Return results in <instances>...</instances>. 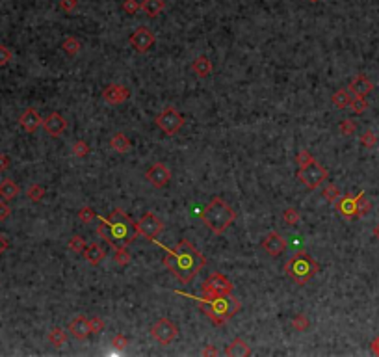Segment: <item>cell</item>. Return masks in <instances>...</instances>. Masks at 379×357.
<instances>
[{
	"label": "cell",
	"mask_w": 379,
	"mask_h": 357,
	"mask_svg": "<svg viewBox=\"0 0 379 357\" xmlns=\"http://www.w3.org/2000/svg\"><path fill=\"white\" fill-rule=\"evenodd\" d=\"M164 266L180 283H190L206 266V259L205 255H201L199 249L192 246L188 240H180L175 248L166 249Z\"/></svg>",
	"instance_id": "cell-1"
},
{
	"label": "cell",
	"mask_w": 379,
	"mask_h": 357,
	"mask_svg": "<svg viewBox=\"0 0 379 357\" xmlns=\"http://www.w3.org/2000/svg\"><path fill=\"white\" fill-rule=\"evenodd\" d=\"M138 234L136 222H132L119 206L110 212L108 218H101V223L97 225V236L106 240L114 249L130 246Z\"/></svg>",
	"instance_id": "cell-2"
},
{
	"label": "cell",
	"mask_w": 379,
	"mask_h": 357,
	"mask_svg": "<svg viewBox=\"0 0 379 357\" xmlns=\"http://www.w3.org/2000/svg\"><path fill=\"white\" fill-rule=\"evenodd\" d=\"M201 222L205 223L206 227L210 229L214 234H223L227 231L233 222L236 220V212L233 211V206L229 205L227 201L222 199L219 195L212 197V201L201 211L199 214Z\"/></svg>",
	"instance_id": "cell-3"
},
{
	"label": "cell",
	"mask_w": 379,
	"mask_h": 357,
	"mask_svg": "<svg viewBox=\"0 0 379 357\" xmlns=\"http://www.w3.org/2000/svg\"><path fill=\"white\" fill-rule=\"evenodd\" d=\"M199 309L212 320V324L223 325V324H227L234 314L240 313L242 303H240L233 294H227V296L214 298L210 302H208V300H199Z\"/></svg>",
	"instance_id": "cell-4"
},
{
	"label": "cell",
	"mask_w": 379,
	"mask_h": 357,
	"mask_svg": "<svg viewBox=\"0 0 379 357\" xmlns=\"http://www.w3.org/2000/svg\"><path fill=\"white\" fill-rule=\"evenodd\" d=\"M320 272V264L314 260L312 255L307 251H296L285 264V274L292 279L296 285H305Z\"/></svg>",
	"instance_id": "cell-5"
},
{
	"label": "cell",
	"mask_w": 379,
	"mask_h": 357,
	"mask_svg": "<svg viewBox=\"0 0 379 357\" xmlns=\"http://www.w3.org/2000/svg\"><path fill=\"white\" fill-rule=\"evenodd\" d=\"M233 290H234V285L231 283V279H229L227 276L219 274V272H214V274L203 283V287H201V292H203L201 300H208V302H210V300H214V298H217V296L233 294Z\"/></svg>",
	"instance_id": "cell-6"
},
{
	"label": "cell",
	"mask_w": 379,
	"mask_h": 357,
	"mask_svg": "<svg viewBox=\"0 0 379 357\" xmlns=\"http://www.w3.org/2000/svg\"><path fill=\"white\" fill-rule=\"evenodd\" d=\"M154 123H156V127L162 130L164 134L175 136L186 125V119L177 108L168 106V108H164L162 112L154 117Z\"/></svg>",
	"instance_id": "cell-7"
},
{
	"label": "cell",
	"mask_w": 379,
	"mask_h": 357,
	"mask_svg": "<svg viewBox=\"0 0 379 357\" xmlns=\"http://www.w3.org/2000/svg\"><path fill=\"white\" fill-rule=\"evenodd\" d=\"M327 177H329V171L320 162H316V160H312V162L303 166V168H299L298 171V178L301 181V184H303L305 188L309 190L320 188L327 181Z\"/></svg>",
	"instance_id": "cell-8"
},
{
	"label": "cell",
	"mask_w": 379,
	"mask_h": 357,
	"mask_svg": "<svg viewBox=\"0 0 379 357\" xmlns=\"http://www.w3.org/2000/svg\"><path fill=\"white\" fill-rule=\"evenodd\" d=\"M179 335V328L169 318H160L151 325V337L160 344H171Z\"/></svg>",
	"instance_id": "cell-9"
},
{
	"label": "cell",
	"mask_w": 379,
	"mask_h": 357,
	"mask_svg": "<svg viewBox=\"0 0 379 357\" xmlns=\"http://www.w3.org/2000/svg\"><path fill=\"white\" fill-rule=\"evenodd\" d=\"M154 41H156L154 34H152L151 28H147V26H138L134 32H132V36L129 38L130 47H132L136 52H140V54H145L147 50H151Z\"/></svg>",
	"instance_id": "cell-10"
},
{
	"label": "cell",
	"mask_w": 379,
	"mask_h": 357,
	"mask_svg": "<svg viewBox=\"0 0 379 357\" xmlns=\"http://www.w3.org/2000/svg\"><path fill=\"white\" fill-rule=\"evenodd\" d=\"M136 225H138V233H140L141 236L151 238V240L152 238H156L158 234L164 231V222L154 214V212H145V214L136 222Z\"/></svg>",
	"instance_id": "cell-11"
},
{
	"label": "cell",
	"mask_w": 379,
	"mask_h": 357,
	"mask_svg": "<svg viewBox=\"0 0 379 357\" xmlns=\"http://www.w3.org/2000/svg\"><path fill=\"white\" fill-rule=\"evenodd\" d=\"M145 178L154 188H166L169 184V181H171V171H169V168L166 164L156 162L145 171Z\"/></svg>",
	"instance_id": "cell-12"
},
{
	"label": "cell",
	"mask_w": 379,
	"mask_h": 357,
	"mask_svg": "<svg viewBox=\"0 0 379 357\" xmlns=\"http://www.w3.org/2000/svg\"><path fill=\"white\" fill-rule=\"evenodd\" d=\"M335 209H336V212L344 218V220H355V218H359L357 195H353V194L342 195L340 199L335 203Z\"/></svg>",
	"instance_id": "cell-13"
},
{
	"label": "cell",
	"mask_w": 379,
	"mask_h": 357,
	"mask_svg": "<svg viewBox=\"0 0 379 357\" xmlns=\"http://www.w3.org/2000/svg\"><path fill=\"white\" fill-rule=\"evenodd\" d=\"M287 248H288V244H287V240H285V236L275 233V231L268 233L264 236V240H262V249H264L270 257H279V255H282L287 251Z\"/></svg>",
	"instance_id": "cell-14"
},
{
	"label": "cell",
	"mask_w": 379,
	"mask_h": 357,
	"mask_svg": "<svg viewBox=\"0 0 379 357\" xmlns=\"http://www.w3.org/2000/svg\"><path fill=\"white\" fill-rule=\"evenodd\" d=\"M348 92L352 93V97H368L374 92V82L370 80L366 75H355L352 82L348 84Z\"/></svg>",
	"instance_id": "cell-15"
},
{
	"label": "cell",
	"mask_w": 379,
	"mask_h": 357,
	"mask_svg": "<svg viewBox=\"0 0 379 357\" xmlns=\"http://www.w3.org/2000/svg\"><path fill=\"white\" fill-rule=\"evenodd\" d=\"M103 99L108 104H123L130 99V90L123 84H108L103 90Z\"/></svg>",
	"instance_id": "cell-16"
},
{
	"label": "cell",
	"mask_w": 379,
	"mask_h": 357,
	"mask_svg": "<svg viewBox=\"0 0 379 357\" xmlns=\"http://www.w3.org/2000/svg\"><path fill=\"white\" fill-rule=\"evenodd\" d=\"M43 129L49 136L58 138V136H61L67 130V119L60 112H52V114H49L43 119Z\"/></svg>",
	"instance_id": "cell-17"
},
{
	"label": "cell",
	"mask_w": 379,
	"mask_h": 357,
	"mask_svg": "<svg viewBox=\"0 0 379 357\" xmlns=\"http://www.w3.org/2000/svg\"><path fill=\"white\" fill-rule=\"evenodd\" d=\"M69 333L75 339H78V341H86L87 337L93 335L91 333V324H89V320L84 316V314H78V316H75V318L69 322Z\"/></svg>",
	"instance_id": "cell-18"
},
{
	"label": "cell",
	"mask_w": 379,
	"mask_h": 357,
	"mask_svg": "<svg viewBox=\"0 0 379 357\" xmlns=\"http://www.w3.org/2000/svg\"><path fill=\"white\" fill-rule=\"evenodd\" d=\"M19 125H21L26 132L34 134V132H36V130L43 125V117L38 114V110H36V108H26L21 114V117H19Z\"/></svg>",
	"instance_id": "cell-19"
},
{
	"label": "cell",
	"mask_w": 379,
	"mask_h": 357,
	"mask_svg": "<svg viewBox=\"0 0 379 357\" xmlns=\"http://www.w3.org/2000/svg\"><path fill=\"white\" fill-rule=\"evenodd\" d=\"M82 255H84V259H86L91 266H99L104 260V257H106V251L103 249V246H101V244L93 242V244H89L86 249H84V253H82Z\"/></svg>",
	"instance_id": "cell-20"
},
{
	"label": "cell",
	"mask_w": 379,
	"mask_h": 357,
	"mask_svg": "<svg viewBox=\"0 0 379 357\" xmlns=\"http://www.w3.org/2000/svg\"><path fill=\"white\" fill-rule=\"evenodd\" d=\"M192 71H194L199 78H206V76L212 75L214 65H212L210 58H206V56H197V58L194 60V64H192Z\"/></svg>",
	"instance_id": "cell-21"
},
{
	"label": "cell",
	"mask_w": 379,
	"mask_h": 357,
	"mask_svg": "<svg viewBox=\"0 0 379 357\" xmlns=\"http://www.w3.org/2000/svg\"><path fill=\"white\" fill-rule=\"evenodd\" d=\"M225 355L229 357H247L251 355V348L244 339H234L225 350Z\"/></svg>",
	"instance_id": "cell-22"
},
{
	"label": "cell",
	"mask_w": 379,
	"mask_h": 357,
	"mask_svg": "<svg viewBox=\"0 0 379 357\" xmlns=\"http://www.w3.org/2000/svg\"><path fill=\"white\" fill-rule=\"evenodd\" d=\"M19 192H21V188L17 186L15 181H11V178H4V181H0V197H2V199H6L8 203L15 199L17 195H19Z\"/></svg>",
	"instance_id": "cell-23"
},
{
	"label": "cell",
	"mask_w": 379,
	"mask_h": 357,
	"mask_svg": "<svg viewBox=\"0 0 379 357\" xmlns=\"http://www.w3.org/2000/svg\"><path fill=\"white\" fill-rule=\"evenodd\" d=\"M331 103L333 106L338 110H346L350 108V103H352V93L348 92V87H340L336 90L333 95H331Z\"/></svg>",
	"instance_id": "cell-24"
},
{
	"label": "cell",
	"mask_w": 379,
	"mask_h": 357,
	"mask_svg": "<svg viewBox=\"0 0 379 357\" xmlns=\"http://www.w3.org/2000/svg\"><path fill=\"white\" fill-rule=\"evenodd\" d=\"M110 149L119 155H125V153L130 151V141L123 132H115L112 138H110Z\"/></svg>",
	"instance_id": "cell-25"
},
{
	"label": "cell",
	"mask_w": 379,
	"mask_h": 357,
	"mask_svg": "<svg viewBox=\"0 0 379 357\" xmlns=\"http://www.w3.org/2000/svg\"><path fill=\"white\" fill-rule=\"evenodd\" d=\"M164 8H166L164 0H143L141 2V11L147 17H158L164 11Z\"/></svg>",
	"instance_id": "cell-26"
},
{
	"label": "cell",
	"mask_w": 379,
	"mask_h": 357,
	"mask_svg": "<svg viewBox=\"0 0 379 357\" xmlns=\"http://www.w3.org/2000/svg\"><path fill=\"white\" fill-rule=\"evenodd\" d=\"M61 49H64V52L67 56H76L78 52L82 50V43H80V39L78 38H73V36H69V38H65L64 39V43H61Z\"/></svg>",
	"instance_id": "cell-27"
},
{
	"label": "cell",
	"mask_w": 379,
	"mask_h": 357,
	"mask_svg": "<svg viewBox=\"0 0 379 357\" xmlns=\"http://www.w3.org/2000/svg\"><path fill=\"white\" fill-rule=\"evenodd\" d=\"M49 342L54 348H64L65 344H67V333H65V330H61V328H54V330H50Z\"/></svg>",
	"instance_id": "cell-28"
},
{
	"label": "cell",
	"mask_w": 379,
	"mask_h": 357,
	"mask_svg": "<svg viewBox=\"0 0 379 357\" xmlns=\"http://www.w3.org/2000/svg\"><path fill=\"white\" fill-rule=\"evenodd\" d=\"M368 101L364 97H352V103H350V110H352L355 115H361L368 110Z\"/></svg>",
	"instance_id": "cell-29"
},
{
	"label": "cell",
	"mask_w": 379,
	"mask_h": 357,
	"mask_svg": "<svg viewBox=\"0 0 379 357\" xmlns=\"http://www.w3.org/2000/svg\"><path fill=\"white\" fill-rule=\"evenodd\" d=\"M26 195L28 199L34 201V203H39V201L45 197V188L41 186V184H30L26 190Z\"/></svg>",
	"instance_id": "cell-30"
},
{
	"label": "cell",
	"mask_w": 379,
	"mask_h": 357,
	"mask_svg": "<svg viewBox=\"0 0 379 357\" xmlns=\"http://www.w3.org/2000/svg\"><path fill=\"white\" fill-rule=\"evenodd\" d=\"M87 248L86 240H84V236H80V234H75V236L69 238V249L71 251H75V253H84V249Z\"/></svg>",
	"instance_id": "cell-31"
},
{
	"label": "cell",
	"mask_w": 379,
	"mask_h": 357,
	"mask_svg": "<svg viewBox=\"0 0 379 357\" xmlns=\"http://www.w3.org/2000/svg\"><path fill=\"white\" fill-rule=\"evenodd\" d=\"M97 212L93 211L91 206H82L80 211H78V220H80L82 223H86V225H89L91 222H95L97 220Z\"/></svg>",
	"instance_id": "cell-32"
},
{
	"label": "cell",
	"mask_w": 379,
	"mask_h": 357,
	"mask_svg": "<svg viewBox=\"0 0 379 357\" xmlns=\"http://www.w3.org/2000/svg\"><path fill=\"white\" fill-rule=\"evenodd\" d=\"M324 197H325V201H329V203L335 205L336 201L340 199V190H338V186H336V184H327L324 188Z\"/></svg>",
	"instance_id": "cell-33"
},
{
	"label": "cell",
	"mask_w": 379,
	"mask_h": 357,
	"mask_svg": "<svg viewBox=\"0 0 379 357\" xmlns=\"http://www.w3.org/2000/svg\"><path fill=\"white\" fill-rule=\"evenodd\" d=\"M114 260L119 266H129L130 260H132V255L127 251V248H117L114 251Z\"/></svg>",
	"instance_id": "cell-34"
},
{
	"label": "cell",
	"mask_w": 379,
	"mask_h": 357,
	"mask_svg": "<svg viewBox=\"0 0 379 357\" xmlns=\"http://www.w3.org/2000/svg\"><path fill=\"white\" fill-rule=\"evenodd\" d=\"M357 201H359V218L370 214V211H372V203L366 199V194H364V192H361V194L357 195Z\"/></svg>",
	"instance_id": "cell-35"
},
{
	"label": "cell",
	"mask_w": 379,
	"mask_h": 357,
	"mask_svg": "<svg viewBox=\"0 0 379 357\" xmlns=\"http://www.w3.org/2000/svg\"><path fill=\"white\" fill-rule=\"evenodd\" d=\"M282 220H285V223L287 225H298L299 223V220H301V214H299L296 209H287V211L282 212Z\"/></svg>",
	"instance_id": "cell-36"
},
{
	"label": "cell",
	"mask_w": 379,
	"mask_h": 357,
	"mask_svg": "<svg viewBox=\"0 0 379 357\" xmlns=\"http://www.w3.org/2000/svg\"><path fill=\"white\" fill-rule=\"evenodd\" d=\"M338 130H340L342 136H352L355 134V130H357V123L353 121V119H342L340 127H338Z\"/></svg>",
	"instance_id": "cell-37"
},
{
	"label": "cell",
	"mask_w": 379,
	"mask_h": 357,
	"mask_svg": "<svg viewBox=\"0 0 379 357\" xmlns=\"http://www.w3.org/2000/svg\"><path fill=\"white\" fill-rule=\"evenodd\" d=\"M361 143H363V147H366V149H372V147H375V143H377V134H375L374 130H364L363 136H361Z\"/></svg>",
	"instance_id": "cell-38"
},
{
	"label": "cell",
	"mask_w": 379,
	"mask_h": 357,
	"mask_svg": "<svg viewBox=\"0 0 379 357\" xmlns=\"http://www.w3.org/2000/svg\"><path fill=\"white\" fill-rule=\"evenodd\" d=\"M73 155H75L76 158L87 157V155H89V145H87L86 141H82V140L75 141V143H73Z\"/></svg>",
	"instance_id": "cell-39"
},
{
	"label": "cell",
	"mask_w": 379,
	"mask_h": 357,
	"mask_svg": "<svg viewBox=\"0 0 379 357\" xmlns=\"http://www.w3.org/2000/svg\"><path fill=\"white\" fill-rule=\"evenodd\" d=\"M309 325H310V322L305 314H296V318L292 320V328L296 331H307L309 330Z\"/></svg>",
	"instance_id": "cell-40"
},
{
	"label": "cell",
	"mask_w": 379,
	"mask_h": 357,
	"mask_svg": "<svg viewBox=\"0 0 379 357\" xmlns=\"http://www.w3.org/2000/svg\"><path fill=\"white\" fill-rule=\"evenodd\" d=\"M141 10V2L138 0H123V11L129 15H136Z\"/></svg>",
	"instance_id": "cell-41"
},
{
	"label": "cell",
	"mask_w": 379,
	"mask_h": 357,
	"mask_svg": "<svg viewBox=\"0 0 379 357\" xmlns=\"http://www.w3.org/2000/svg\"><path fill=\"white\" fill-rule=\"evenodd\" d=\"M312 160H314V157H312L310 151H307V149H301V151L298 153V157H296V162H298L299 168H303V166L310 164Z\"/></svg>",
	"instance_id": "cell-42"
},
{
	"label": "cell",
	"mask_w": 379,
	"mask_h": 357,
	"mask_svg": "<svg viewBox=\"0 0 379 357\" xmlns=\"http://www.w3.org/2000/svg\"><path fill=\"white\" fill-rule=\"evenodd\" d=\"M13 60V52H11L6 45H0V67H4V65H8Z\"/></svg>",
	"instance_id": "cell-43"
},
{
	"label": "cell",
	"mask_w": 379,
	"mask_h": 357,
	"mask_svg": "<svg viewBox=\"0 0 379 357\" xmlns=\"http://www.w3.org/2000/svg\"><path fill=\"white\" fill-rule=\"evenodd\" d=\"M112 344H114V348L117 352H123V350H127V346H129V339H127L125 335H115L114 339H112Z\"/></svg>",
	"instance_id": "cell-44"
},
{
	"label": "cell",
	"mask_w": 379,
	"mask_h": 357,
	"mask_svg": "<svg viewBox=\"0 0 379 357\" xmlns=\"http://www.w3.org/2000/svg\"><path fill=\"white\" fill-rule=\"evenodd\" d=\"M89 324H91L93 335H99V333L104 330V320L101 318V316H93V318H89Z\"/></svg>",
	"instance_id": "cell-45"
},
{
	"label": "cell",
	"mask_w": 379,
	"mask_h": 357,
	"mask_svg": "<svg viewBox=\"0 0 379 357\" xmlns=\"http://www.w3.org/2000/svg\"><path fill=\"white\" fill-rule=\"evenodd\" d=\"M11 214V206L8 205V201L2 199L0 201V222H4V220H8Z\"/></svg>",
	"instance_id": "cell-46"
},
{
	"label": "cell",
	"mask_w": 379,
	"mask_h": 357,
	"mask_svg": "<svg viewBox=\"0 0 379 357\" xmlns=\"http://www.w3.org/2000/svg\"><path fill=\"white\" fill-rule=\"evenodd\" d=\"M60 6H61V10H64V11L71 13V11L76 10V6H78V0H61Z\"/></svg>",
	"instance_id": "cell-47"
},
{
	"label": "cell",
	"mask_w": 379,
	"mask_h": 357,
	"mask_svg": "<svg viewBox=\"0 0 379 357\" xmlns=\"http://www.w3.org/2000/svg\"><path fill=\"white\" fill-rule=\"evenodd\" d=\"M10 166H11L10 157H8L6 153H0V171H6V169H10Z\"/></svg>",
	"instance_id": "cell-48"
},
{
	"label": "cell",
	"mask_w": 379,
	"mask_h": 357,
	"mask_svg": "<svg viewBox=\"0 0 379 357\" xmlns=\"http://www.w3.org/2000/svg\"><path fill=\"white\" fill-rule=\"evenodd\" d=\"M217 353H219V352H217L216 346H212V344H208L206 348H203V350H201V355H203V357H214V355H217Z\"/></svg>",
	"instance_id": "cell-49"
},
{
	"label": "cell",
	"mask_w": 379,
	"mask_h": 357,
	"mask_svg": "<svg viewBox=\"0 0 379 357\" xmlns=\"http://www.w3.org/2000/svg\"><path fill=\"white\" fill-rule=\"evenodd\" d=\"M370 348H372V352H374L375 355H379V337H375L374 341L370 342Z\"/></svg>",
	"instance_id": "cell-50"
},
{
	"label": "cell",
	"mask_w": 379,
	"mask_h": 357,
	"mask_svg": "<svg viewBox=\"0 0 379 357\" xmlns=\"http://www.w3.org/2000/svg\"><path fill=\"white\" fill-rule=\"evenodd\" d=\"M6 249H8V240H6L4 234H0V255L4 253Z\"/></svg>",
	"instance_id": "cell-51"
},
{
	"label": "cell",
	"mask_w": 379,
	"mask_h": 357,
	"mask_svg": "<svg viewBox=\"0 0 379 357\" xmlns=\"http://www.w3.org/2000/svg\"><path fill=\"white\" fill-rule=\"evenodd\" d=\"M372 234H374V236H375V238H377V240H379V223H377V225H375L374 229H372Z\"/></svg>",
	"instance_id": "cell-52"
},
{
	"label": "cell",
	"mask_w": 379,
	"mask_h": 357,
	"mask_svg": "<svg viewBox=\"0 0 379 357\" xmlns=\"http://www.w3.org/2000/svg\"><path fill=\"white\" fill-rule=\"evenodd\" d=\"M307 2H318V0H307Z\"/></svg>",
	"instance_id": "cell-53"
}]
</instances>
